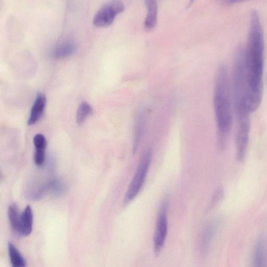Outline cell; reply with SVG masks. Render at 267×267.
Masks as SVG:
<instances>
[{
    "label": "cell",
    "instance_id": "6da1fadb",
    "mask_svg": "<svg viewBox=\"0 0 267 267\" xmlns=\"http://www.w3.org/2000/svg\"><path fill=\"white\" fill-rule=\"evenodd\" d=\"M264 39L259 14L251 13L247 52H245V67L250 113L257 110L263 95Z\"/></svg>",
    "mask_w": 267,
    "mask_h": 267
},
{
    "label": "cell",
    "instance_id": "7a4b0ae2",
    "mask_svg": "<svg viewBox=\"0 0 267 267\" xmlns=\"http://www.w3.org/2000/svg\"><path fill=\"white\" fill-rule=\"evenodd\" d=\"M229 84L227 69L221 66L217 73L213 100L221 145L231 132L233 123Z\"/></svg>",
    "mask_w": 267,
    "mask_h": 267
},
{
    "label": "cell",
    "instance_id": "3957f363",
    "mask_svg": "<svg viewBox=\"0 0 267 267\" xmlns=\"http://www.w3.org/2000/svg\"><path fill=\"white\" fill-rule=\"evenodd\" d=\"M232 92L234 110L239 126H250L245 51L242 49L237 51L234 59Z\"/></svg>",
    "mask_w": 267,
    "mask_h": 267
},
{
    "label": "cell",
    "instance_id": "277c9868",
    "mask_svg": "<svg viewBox=\"0 0 267 267\" xmlns=\"http://www.w3.org/2000/svg\"><path fill=\"white\" fill-rule=\"evenodd\" d=\"M153 158L151 148H148L145 152L141 163L139 165L135 174L128 188L124 199V204H129L140 193L145 183L148 171L150 168Z\"/></svg>",
    "mask_w": 267,
    "mask_h": 267
},
{
    "label": "cell",
    "instance_id": "5b68a950",
    "mask_svg": "<svg viewBox=\"0 0 267 267\" xmlns=\"http://www.w3.org/2000/svg\"><path fill=\"white\" fill-rule=\"evenodd\" d=\"M169 201L165 199L159 207L154 238V252L158 255L163 251L168 231Z\"/></svg>",
    "mask_w": 267,
    "mask_h": 267
},
{
    "label": "cell",
    "instance_id": "8992f818",
    "mask_svg": "<svg viewBox=\"0 0 267 267\" xmlns=\"http://www.w3.org/2000/svg\"><path fill=\"white\" fill-rule=\"evenodd\" d=\"M124 4L120 1H111L104 4L94 15L93 24L97 27H105L113 22L116 16L124 11Z\"/></svg>",
    "mask_w": 267,
    "mask_h": 267
},
{
    "label": "cell",
    "instance_id": "52a82bcc",
    "mask_svg": "<svg viewBox=\"0 0 267 267\" xmlns=\"http://www.w3.org/2000/svg\"><path fill=\"white\" fill-rule=\"evenodd\" d=\"M46 105V97L45 94L38 92L30 111L28 120L29 125H33L38 122L43 115Z\"/></svg>",
    "mask_w": 267,
    "mask_h": 267
},
{
    "label": "cell",
    "instance_id": "ba28073f",
    "mask_svg": "<svg viewBox=\"0 0 267 267\" xmlns=\"http://www.w3.org/2000/svg\"><path fill=\"white\" fill-rule=\"evenodd\" d=\"M250 126H239L236 138L237 156L242 161L247 154Z\"/></svg>",
    "mask_w": 267,
    "mask_h": 267
},
{
    "label": "cell",
    "instance_id": "9c48e42d",
    "mask_svg": "<svg viewBox=\"0 0 267 267\" xmlns=\"http://www.w3.org/2000/svg\"><path fill=\"white\" fill-rule=\"evenodd\" d=\"M145 126V115L143 111L139 112L135 119L134 123L133 138V151L135 153L141 143L143 135Z\"/></svg>",
    "mask_w": 267,
    "mask_h": 267
},
{
    "label": "cell",
    "instance_id": "30bf717a",
    "mask_svg": "<svg viewBox=\"0 0 267 267\" xmlns=\"http://www.w3.org/2000/svg\"><path fill=\"white\" fill-rule=\"evenodd\" d=\"M33 212L31 207L28 205L24 209L21 215L20 236L27 237L31 233L33 227Z\"/></svg>",
    "mask_w": 267,
    "mask_h": 267
},
{
    "label": "cell",
    "instance_id": "8fae6325",
    "mask_svg": "<svg viewBox=\"0 0 267 267\" xmlns=\"http://www.w3.org/2000/svg\"><path fill=\"white\" fill-rule=\"evenodd\" d=\"M77 50L76 43L72 40H67L62 41L56 47L53 55L57 58H67L73 55Z\"/></svg>",
    "mask_w": 267,
    "mask_h": 267
},
{
    "label": "cell",
    "instance_id": "7c38bea8",
    "mask_svg": "<svg viewBox=\"0 0 267 267\" xmlns=\"http://www.w3.org/2000/svg\"><path fill=\"white\" fill-rule=\"evenodd\" d=\"M147 13L145 19L144 25L147 29L153 28L157 24L158 15L157 2L154 0L145 1Z\"/></svg>",
    "mask_w": 267,
    "mask_h": 267
},
{
    "label": "cell",
    "instance_id": "4fadbf2b",
    "mask_svg": "<svg viewBox=\"0 0 267 267\" xmlns=\"http://www.w3.org/2000/svg\"><path fill=\"white\" fill-rule=\"evenodd\" d=\"M21 215L16 204H12L9 206L8 217L10 225L13 231L18 235L20 234Z\"/></svg>",
    "mask_w": 267,
    "mask_h": 267
},
{
    "label": "cell",
    "instance_id": "5bb4252c",
    "mask_svg": "<svg viewBox=\"0 0 267 267\" xmlns=\"http://www.w3.org/2000/svg\"><path fill=\"white\" fill-rule=\"evenodd\" d=\"M9 258L12 267H26V262L15 246L11 243L8 247Z\"/></svg>",
    "mask_w": 267,
    "mask_h": 267
},
{
    "label": "cell",
    "instance_id": "9a60e30c",
    "mask_svg": "<svg viewBox=\"0 0 267 267\" xmlns=\"http://www.w3.org/2000/svg\"><path fill=\"white\" fill-rule=\"evenodd\" d=\"M92 113V108L90 104L86 101L82 102L79 105L77 113V123L82 124L88 117Z\"/></svg>",
    "mask_w": 267,
    "mask_h": 267
},
{
    "label": "cell",
    "instance_id": "2e32d148",
    "mask_svg": "<svg viewBox=\"0 0 267 267\" xmlns=\"http://www.w3.org/2000/svg\"><path fill=\"white\" fill-rule=\"evenodd\" d=\"M211 225H208L203 231L201 240L200 241V248L203 253H206L209 247L210 240L211 239L213 230Z\"/></svg>",
    "mask_w": 267,
    "mask_h": 267
},
{
    "label": "cell",
    "instance_id": "e0dca14e",
    "mask_svg": "<svg viewBox=\"0 0 267 267\" xmlns=\"http://www.w3.org/2000/svg\"><path fill=\"white\" fill-rule=\"evenodd\" d=\"M45 151L46 148H35L34 160L37 166L41 167L44 164L45 161Z\"/></svg>",
    "mask_w": 267,
    "mask_h": 267
},
{
    "label": "cell",
    "instance_id": "ac0fdd59",
    "mask_svg": "<svg viewBox=\"0 0 267 267\" xmlns=\"http://www.w3.org/2000/svg\"><path fill=\"white\" fill-rule=\"evenodd\" d=\"M49 188L55 195H59L63 193L65 187L59 180H53L50 183Z\"/></svg>",
    "mask_w": 267,
    "mask_h": 267
}]
</instances>
